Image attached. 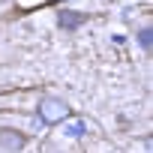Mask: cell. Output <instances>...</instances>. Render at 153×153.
<instances>
[{
    "instance_id": "1",
    "label": "cell",
    "mask_w": 153,
    "mask_h": 153,
    "mask_svg": "<svg viewBox=\"0 0 153 153\" xmlns=\"http://www.w3.org/2000/svg\"><path fill=\"white\" fill-rule=\"evenodd\" d=\"M36 114H39V120L45 126H60L66 117H72V108L60 96H42L39 105H36Z\"/></svg>"
},
{
    "instance_id": "2",
    "label": "cell",
    "mask_w": 153,
    "mask_h": 153,
    "mask_svg": "<svg viewBox=\"0 0 153 153\" xmlns=\"http://www.w3.org/2000/svg\"><path fill=\"white\" fill-rule=\"evenodd\" d=\"M0 147L9 153H18L27 147V135L21 129H12V126H0Z\"/></svg>"
},
{
    "instance_id": "3",
    "label": "cell",
    "mask_w": 153,
    "mask_h": 153,
    "mask_svg": "<svg viewBox=\"0 0 153 153\" xmlns=\"http://www.w3.org/2000/svg\"><path fill=\"white\" fill-rule=\"evenodd\" d=\"M60 126H63V135H69V138H81V135L87 132V123H84L81 117H66Z\"/></svg>"
},
{
    "instance_id": "4",
    "label": "cell",
    "mask_w": 153,
    "mask_h": 153,
    "mask_svg": "<svg viewBox=\"0 0 153 153\" xmlns=\"http://www.w3.org/2000/svg\"><path fill=\"white\" fill-rule=\"evenodd\" d=\"M84 21H87L84 12H60V15H57V24H60L63 30H75V27H81Z\"/></svg>"
},
{
    "instance_id": "5",
    "label": "cell",
    "mask_w": 153,
    "mask_h": 153,
    "mask_svg": "<svg viewBox=\"0 0 153 153\" xmlns=\"http://www.w3.org/2000/svg\"><path fill=\"white\" fill-rule=\"evenodd\" d=\"M138 42H141L144 51H150V45H153V33H150V27H144V30L138 33Z\"/></svg>"
}]
</instances>
